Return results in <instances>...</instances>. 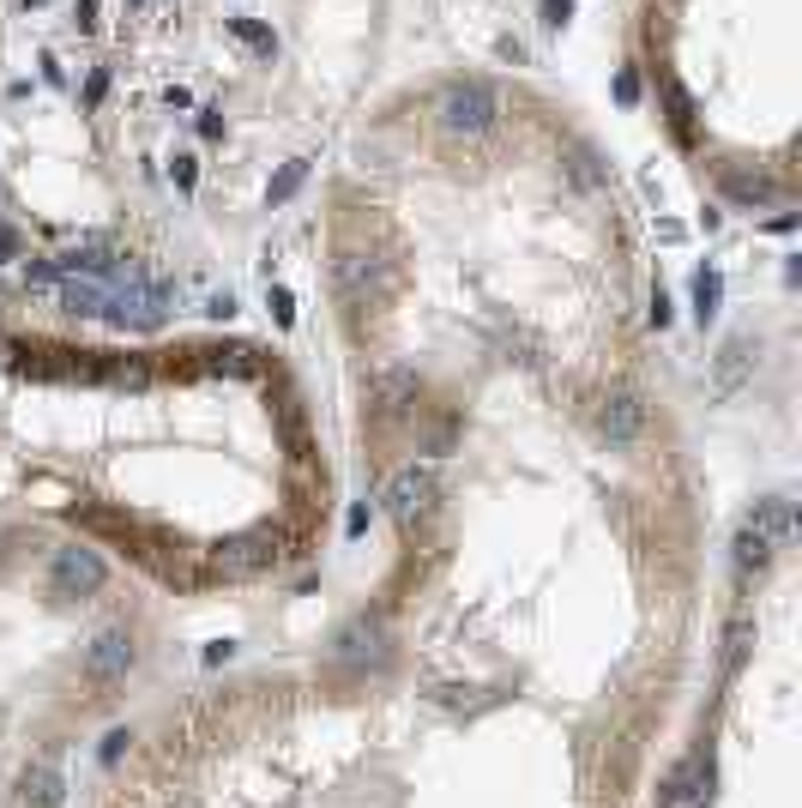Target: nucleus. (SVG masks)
<instances>
[{"label": "nucleus", "mask_w": 802, "mask_h": 808, "mask_svg": "<svg viewBox=\"0 0 802 808\" xmlns=\"http://www.w3.org/2000/svg\"><path fill=\"white\" fill-rule=\"evenodd\" d=\"M791 531H796L791 495H767V502H755V513H742V525H736V573L772 568V556L791 543Z\"/></svg>", "instance_id": "f257e3e1"}, {"label": "nucleus", "mask_w": 802, "mask_h": 808, "mask_svg": "<svg viewBox=\"0 0 802 808\" xmlns=\"http://www.w3.org/2000/svg\"><path fill=\"white\" fill-rule=\"evenodd\" d=\"M435 115H441L447 139H483V133H495V121H501V91L489 79H452Z\"/></svg>", "instance_id": "f03ea898"}, {"label": "nucleus", "mask_w": 802, "mask_h": 808, "mask_svg": "<svg viewBox=\"0 0 802 808\" xmlns=\"http://www.w3.org/2000/svg\"><path fill=\"white\" fill-rule=\"evenodd\" d=\"M435 502H441V471L429 465V459H410L405 471H398L393 483H386V495H381V507H386V519L398 525V531H417L423 519L435 513Z\"/></svg>", "instance_id": "7ed1b4c3"}, {"label": "nucleus", "mask_w": 802, "mask_h": 808, "mask_svg": "<svg viewBox=\"0 0 802 808\" xmlns=\"http://www.w3.org/2000/svg\"><path fill=\"white\" fill-rule=\"evenodd\" d=\"M278 531L260 525V531H242V537H224V543H212V573L217 580H260V573L278 568Z\"/></svg>", "instance_id": "20e7f679"}, {"label": "nucleus", "mask_w": 802, "mask_h": 808, "mask_svg": "<svg viewBox=\"0 0 802 808\" xmlns=\"http://www.w3.org/2000/svg\"><path fill=\"white\" fill-rule=\"evenodd\" d=\"M645 422H652V410H645V399H640L633 387L603 392V405H598V434H603V446H610V453H633V446L645 441Z\"/></svg>", "instance_id": "39448f33"}, {"label": "nucleus", "mask_w": 802, "mask_h": 808, "mask_svg": "<svg viewBox=\"0 0 802 808\" xmlns=\"http://www.w3.org/2000/svg\"><path fill=\"white\" fill-rule=\"evenodd\" d=\"M49 585H55V597H97L103 585H109V561L97 556V549H55V561H49Z\"/></svg>", "instance_id": "423d86ee"}, {"label": "nucleus", "mask_w": 802, "mask_h": 808, "mask_svg": "<svg viewBox=\"0 0 802 808\" xmlns=\"http://www.w3.org/2000/svg\"><path fill=\"white\" fill-rule=\"evenodd\" d=\"M133 634L127 627H103L97 639L85 646V658H79V676L90 688H115V682H127V670H133Z\"/></svg>", "instance_id": "0eeeda50"}, {"label": "nucleus", "mask_w": 802, "mask_h": 808, "mask_svg": "<svg viewBox=\"0 0 802 808\" xmlns=\"http://www.w3.org/2000/svg\"><path fill=\"white\" fill-rule=\"evenodd\" d=\"M713 785H718V773H713V748H694L688 761L670 766L657 808H713Z\"/></svg>", "instance_id": "6e6552de"}, {"label": "nucleus", "mask_w": 802, "mask_h": 808, "mask_svg": "<svg viewBox=\"0 0 802 808\" xmlns=\"http://www.w3.org/2000/svg\"><path fill=\"white\" fill-rule=\"evenodd\" d=\"M332 290H339V302L351 308V314H362V308L381 302V260L362 248H344L339 260H332Z\"/></svg>", "instance_id": "1a4fd4ad"}, {"label": "nucleus", "mask_w": 802, "mask_h": 808, "mask_svg": "<svg viewBox=\"0 0 802 808\" xmlns=\"http://www.w3.org/2000/svg\"><path fill=\"white\" fill-rule=\"evenodd\" d=\"M417 392H423L417 368H381V375L368 380V410L381 422H398L410 405H417Z\"/></svg>", "instance_id": "9d476101"}, {"label": "nucleus", "mask_w": 802, "mask_h": 808, "mask_svg": "<svg viewBox=\"0 0 802 808\" xmlns=\"http://www.w3.org/2000/svg\"><path fill=\"white\" fill-rule=\"evenodd\" d=\"M755 363H760V344L755 338H730V344H724L718 363H713V392H718V399H730V392L755 375Z\"/></svg>", "instance_id": "9b49d317"}, {"label": "nucleus", "mask_w": 802, "mask_h": 808, "mask_svg": "<svg viewBox=\"0 0 802 808\" xmlns=\"http://www.w3.org/2000/svg\"><path fill=\"white\" fill-rule=\"evenodd\" d=\"M61 790H67V785H61V766L55 761H31L19 773V802L24 808H55Z\"/></svg>", "instance_id": "f8f14e48"}, {"label": "nucleus", "mask_w": 802, "mask_h": 808, "mask_svg": "<svg viewBox=\"0 0 802 808\" xmlns=\"http://www.w3.org/2000/svg\"><path fill=\"white\" fill-rule=\"evenodd\" d=\"M368 651H381V622L356 615V622L339 634V658H344V664H356V658H368Z\"/></svg>", "instance_id": "ddd939ff"}, {"label": "nucleus", "mask_w": 802, "mask_h": 808, "mask_svg": "<svg viewBox=\"0 0 802 808\" xmlns=\"http://www.w3.org/2000/svg\"><path fill=\"white\" fill-rule=\"evenodd\" d=\"M212 375H260V351L254 344H229V351H200Z\"/></svg>", "instance_id": "4468645a"}, {"label": "nucleus", "mask_w": 802, "mask_h": 808, "mask_svg": "<svg viewBox=\"0 0 802 808\" xmlns=\"http://www.w3.org/2000/svg\"><path fill=\"white\" fill-rule=\"evenodd\" d=\"M748 646H755V615H730V627H724V676L742 670Z\"/></svg>", "instance_id": "2eb2a0df"}, {"label": "nucleus", "mask_w": 802, "mask_h": 808, "mask_svg": "<svg viewBox=\"0 0 802 808\" xmlns=\"http://www.w3.org/2000/svg\"><path fill=\"white\" fill-rule=\"evenodd\" d=\"M229 36H236V43H248L260 61L278 55V31H271V24H260V19H248V12H236V19H229Z\"/></svg>", "instance_id": "dca6fc26"}, {"label": "nucleus", "mask_w": 802, "mask_h": 808, "mask_svg": "<svg viewBox=\"0 0 802 808\" xmlns=\"http://www.w3.org/2000/svg\"><path fill=\"white\" fill-rule=\"evenodd\" d=\"M724 200L730 205H772L779 187H772L767 175H724Z\"/></svg>", "instance_id": "f3484780"}, {"label": "nucleus", "mask_w": 802, "mask_h": 808, "mask_svg": "<svg viewBox=\"0 0 802 808\" xmlns=\"http://www.w3.org/2000/svg\"><path fill=\"white\" fill-rule=\"evenodd\" d=\"M718 302H724V278H718V266H701V272H694V320H713L718 314Z\"/></svg>", "instance_id": "a211bd4d"}, {"label": "nucleus", "mask_w": 802, "mask_h": 808, "mask_svg": "<svg viewBox=\"0 0 802 808\" xmlns=\"http://www.w3.org/2000/svg\"><path fill=\"white\" fill-rule=\"evenodd\" d=\"M302 182H308V158H290L278 175H271V187H266V205H284V200L296 194V187H302Z\"/></svg>", "instance_id": "6ab92c4d"}, {"label": "nucleus", "mask_w": 802, "mask_h": 808, "mask_svg": "<svg viewBox=\"0 0 802 808\" xmlns=\"http://www.w3.org/2000/svg\"><path fill=\"white\" fill-rule=\"evenodd\" d=\"M567 158H574V182H579V187H598V182H603V170H598V151H591V146H574V151H567Z\"/></svg>", "instance_id": "aec40b11"}, {"label": "nucleus", "mask_w": 802, "mask_h": 808, "mask_svg": "<svg viewBox=\"0 0 802 808\" xmlns=\"http://www.w3.org/2000/svg\"><path fill=\"white\" fill-rule=\"evenodd\" d=\"M688 121H694V97H688V91H682V85H676V79H670V127H676V133H682V139H688Z\"/></svg>", "instance_id": "412c9836"}, {"label": "nucleus", "mask_w": 802, "mask_h": 808, "mask_svg": "<svg viewBox=\"0 0 802 808\" xmlns=\"http://www.w3.org/2000/svg\"><path fill=\"white\" fill-rule=\"evenodd\" d=\"M170 175H175L181 194H193V187H200V163H193L188 151H175V158H170Z\"/></svg>", "instance_id": "4be33fe9"}, {"label": "nucleus", "mask_w": 802, "mask_h": 808, "mask_svg": "<svg viewBox=\"0 0 802 808\" xmlns=\"http://www.w3.org/2000/svg\"><path fill=\"white\" fill-rule=\"evenodd\" d=\"M266 302H271V320H278V326H296V297H290L284 284H271Z\"/></svg>", "instance_id": "5701e85b"}, {"label": "nucleus", "mask_w": 802, "mask_h": 808, "mask_svg": "<svg viewBox=\"0 0 802 808\" xmlns=\"http://www.w3.org/2000/svg\"><path fill=\"white\" fill-rule=\"evenodd\" d=\"M567 19H574V0H543V24H549V31H562Z\"/></svg>", "instance_id": "b1692460"}, {"label": "nucleus", "mask_w": 802, "mask_h": 808, "mask_svg": "<svg viewBox=\"0 0 802 808\" xmlns=\"http://www.w3.org/2000/svg\"><path fill=\"white\" fill-rule=\"evenodd\" d=\"M127 742H133V736H127V730H109V736H103V761H121V748H127Z\"/></svg>", "instance_id": "393cba45"}, {"label": "nucleus", "mask_w": 802, "mask_h": 808, "mask_svg": "<svg viewBox=\"0 0 802 808\" xmlns=\"http://www.w3.org/2000/svg\"><path fill=\"white\" fill-rule=\"evenodd\" d=\"M616 103H640V79L633 73H616Z\"/></svg>", "instance_id": "a878e982"}, {"label": "nucleus", "mask_w": 802, "mask_h": 808, "mask_svg": "<svg viewBox=\"0 0 802 808\" xmlns=\"http://www.w3.org/2000/svg\"><path fill=\"white\" fill-rule=\"evenodd\" d=\"M200 133H205V139H224V115H217V109H200Z\"/></svg>", "instance_id": "bb28decb"}, {"label": "nucleus", "mask_w": 802, "mask_h": 808, "mask_svg": "<svg viewBox=\"0 0 802 808\" xmlns=\"http://www.w3.org/2000/svg\"><path fill=\"white\" fill-rule=\"evenodd\" d=\"M12 254H19V229L0 224V260H12Z\"/></svg>", "instance_id": "cd10ccee"}, {"label": "nucleus", "mask_w": 802, "mask_h": 808, "mask_svg": "<svg viewBox=\"0 0 802 808\" xmlns=\"http://www.w3.org/2000/svg\"><path fill=\"white\" fill-rule=\"evenodd\" d=\"M103 91H109V73H90V85H85V103H103Z\"/></svg>", "instance_id": "c85d7f7f"}, {"label": "nucleus", "mask_w": 802, "mask_h": 808, "mask_svg": "<svg viewBox=\"0 0 802 808\" xmlns=\"http://www.w3.org/2000/svg\"><path fill=\"white\" fill-rule=\"evenodd\" d=\"M652 326H670V297H664V290L652 297Z\"/></svg>", "instance_id": "c756f323"}, {"label": "nucleus", "mask_w": 802, "mask_h": 808, "mask_svg": "<svg viewBox=\"0 0 802 808\" xmlns=\"http://www.w3.org/2000/svg\"><path fill=\"white\" fill-rule=\"evenodd\" d=\"M97 24V0H79V31H90Z\"/></svg>", "instance_id": "7c9ffc66"}, {"label": "nucleus", "mask_w": 802, "mask_h": 808, "mask_svg": "<svg viewBox=\"0 0 802 808\" xmlns=\"http://www.w3.org/2000/svg\"><path fill=\"white\" fill-rule=\"evenodd\" d=\"M127 7H139V0H127Z\"/></svg>", "instance_id": "2f4dec72"}]
</instances>
